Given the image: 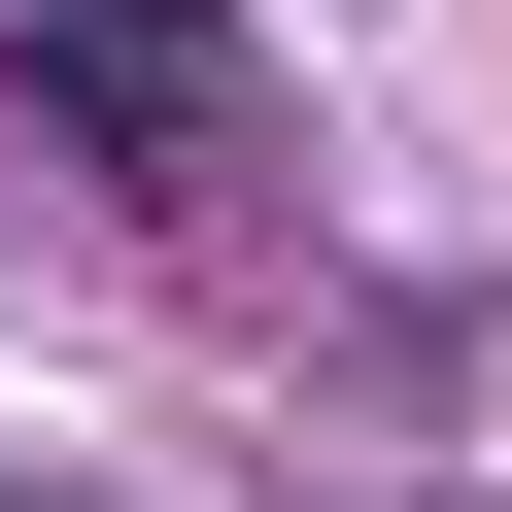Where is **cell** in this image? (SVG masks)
<instances>
[{
  "instance_id": "6da1fadb",
  "label": "cell",
  "mask_w": 512,
  "mask_h": 512,
  "mask_svg": "<svg viewBox=\"0 0 512 512\" xmlns=\"http://www.w3.org/2000/svg\"><path fill=\"white\" fill-rule=\"evenodd\" d=\"M35 69H69L137 171H205V137H239V103H205V0H35Z\"/></svg>"
}]
</instances>
